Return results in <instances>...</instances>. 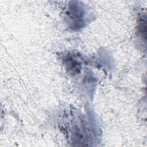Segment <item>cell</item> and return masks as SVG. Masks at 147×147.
Returning a JSON list of instances; mask_svg holds the SVG:
<instances>
[{
	"mask_svg": "<svg viewBox=\"0 0 147 147\" xmlns=\"http://www.w3.org/2000/svg\"><path fill=\"white\" fill-rule=\"evenodd\" d=\"M66 60H67L66 65L68 66V69H71L72 71L74 70V69H75V71L78 72V69H79L78 63L72 59H67Z\"/></svg>",
	"mask_w": 147,
	"mask_h": 147,
	"instance_id": "2",
	"label": "cell"
},
{
	"mask_svg": "<svg viewBox=\"0 0 147 147\" xmlns=\"http://www.w3.org/2000/svg\"><path fill=\"white\" fill-rule=\"evenodd\" d=\"M82 9L78 4H74L71 6L69 10L68 17L73 21L76 27H79L82 23Z\"/></svg>",
	"mask_w": 147,
	"mask_h": 147,
	"instance_id": "1",
	"label": "cell"
}]
</instances>
